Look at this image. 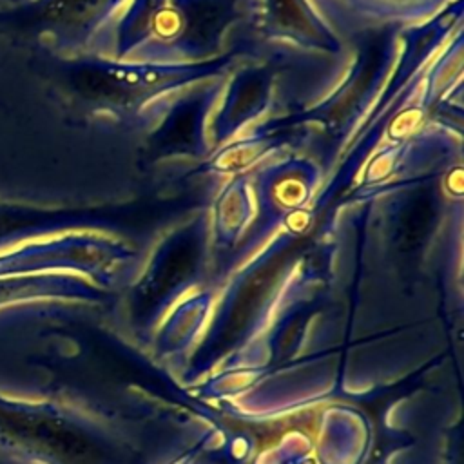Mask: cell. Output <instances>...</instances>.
Listing matches in <instances>:
<instances>
[{"mask_svg": "<svg viewBox=\"0 0 464 464\" xmlns=\"http://www.w3.org/2000/svg\"><path fill=\"white\" fill-rule=\"evenodd\" d=\"M0 451L33 464H103L98 435L67 406L2 390Z\"/></svg>", "mask_w": 464, "mask_h": 464, "instance_id": "cell-1", "label": "cell"}, {"mask_svg": "<svg viewBox=\"0 0 464 464\" xmlns=\"http://www.w3.org/2000/svg\"><path fill=\"white\" fill-rule=\"evenodd\" d=\"M85 288L76 279L62 274H27L0 277V312L34 304L44 299L83 295Z\"/></svg>", "mask_w": 464, "mask_h": 464, "instance_id": "cell-2", "label": "cell"}]
</instances>
